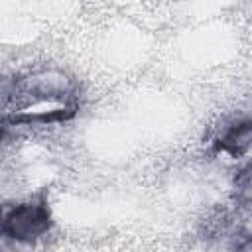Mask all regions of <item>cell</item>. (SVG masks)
I'll list each match as a JSON object with an SVG mask.
<instances>
[{
  "mask_svg": "<svg viewBox=\"0 0 252 252\" xmlns=\"http://www.w3.org/2000/svg\"><path fill=\"white\" fill-rule=\"evenodd\" d=\"M49 228V213L45 205H20L10 211L2 220V230L10 238L32 240L41 236Z\"/></svg>",
  "mask_w": 252,
  "mask_h": 252,
  "instance_id": "cell-1",
  "label": "cell"
},
{
  "mask_svg": "<svg viewBox=\"0 0 252 252\" xmlns=\"http://www.w3.org/2000/svg\"><path fill=\"white\" fill-rule=\"evenodd\" d=\"M248 142H250V124L248 122H242V124L234 126L232 130H228L222 136L219 148L222 152H228L230 156H240L242 152H246Z\"/></svg>",
  "mask_w": 252,
  "mask_h": 252,
  "instance_id": "cell-2",
  "label": "cell"
}]
</instances>
